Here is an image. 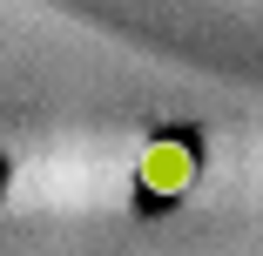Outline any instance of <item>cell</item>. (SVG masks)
I'll list each match as a JSON object with an SVG mask.
<instances>
[{
  "label": "cell",
  "instance_id": "6da1fadb",
  "mask_svg": "<svg viewBox=\"0 0 263 256\" xmlns=\"http://www.w3.org/2000/svg\"><path fill=\"white\" fill-rule=\"evenodd\" d=\"M189 182H196V148L182 135H155L142 148V189L148 195H182Z\"/></svg>",
  "mask_w": 263,
  "mask_h": 256
}]
</instances>
